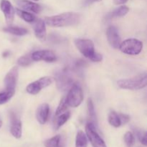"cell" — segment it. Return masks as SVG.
<instances>
[{
    "label": "cell",
    "instance_id": "4dcf8cb0",
    "mask_svg": "<svg viewBox=\"0 0 147 147\" xmlns=\"http://www.w3.org/2000/svg\"><path fill=\"white\" fill-rule=\"evenodd\" d=\"M129 0H113V2H114L115 4H123L125 3H126Z\"/></svg>",
    "mask_w": 147,
    "mask_h": 147
},
{
    "label": "cell",
    "instance_id": "44dd1931",
    "mask_svg": "<svg viewBox=\"0 0 147 147\" xmlns=\"http://www.w3.org/2000/svg\"><path fill=\"white\" fill-rule=\"evenodd\" d=\"M15 12L17 13V14L20 18H22L23 20H24V21L28 23H33L34 20H36V17L30 11H24V10L20 9L19 8H16Z\"/></svg>",
    "mask_w": 147,
    "mask_h": 147
},
{
    "label": "cell",
    "instance_id": "5b68a950",
    "mask_svg": "<svg viewBox=\"0 0 147 147\" xmlns=\"http://www.w3.org/2000/svg\"><path fill=\"white\" fill-rule=\"evenodd\" d=\"M65 100L68 107L76 108L81 104L83 100V91L78 83H73L70 87Z\"/></svg>",
    "mask_w": 147,
    "mask_h": 147
},
{
    "label": "cell",
    "instance_id": "4316f807",
    "mask_svg": "<svg viewBox=\"0 0 147 147\" xmlns=\"http://www.w3.org/2000/svg\"><path fill=\"white\" fill-rule=\"evenodd\" d=\"M67 108H68V106H67V103H66L65 97L63 98L57 108V110H56L55 111V116H59V115L62 114V113L67 111Z\"/></svg>",
    "mask_w": 147,
    "mask_h": 147
},
{
    "label": "cell",
    "instance_id": "d6986e66",
    "mask_svg": "<svg viewBox=\"0 0 147 147\" xmlns=\"http://www.w3.org/2000/svg\"><path fill=\"white\" fill-rule=\"evenodd\" d=\"M70 117V112L65 111V113L55 116L54 121V129L55 130H58L61 126H63L67 121L69 120Z\"/></svg>",
    "mask_w": 147,
    "mask_h": 147
},
{
    "label": "cell",
    "instance_id": "484cf974",
    "mask_svg": "<svg viewBox=\"0 0 147 147\" xmlns=\"http://www.w3.org/2000/svg\"><path fill=\"white\" fill-rule=\"evenodd\" d=\"M32 61L33 60L32 59L31 54H28L20 57L17 60V64L20 66H22V67H26V66H28L29 65L31 64Z\"/></svg>",
    "mask_w": 147,
    "mask_h": 147
},
{
    "label": "cell",
    "instance_id": "ac0fdd59",
    "mask_svg": "<svg viewBox=\"0 0 147 147\" xmlns=\"http://www.w3.org/2000/svg\"><path fill=\"white\" fill-rule=\"evenodd\" d=\"M3 31L9 34H13L17 36H24L28 34V30L24 27H20L18 26L9 25L3 28Z\"/></svg>",
    "mask_w": 147,
    "mask_h": 147
},
{
    "label": "cell",
    "instance_id": "f546056e",
    "mask_svg": "<svg viewBox=\"0 0 147 147\" xmlns=\"http://www.w3.org/2000/svg\"><path fill=\"white\" fill-rule=\"evenodd\" d=\"M120 116H121V119L122 124L123 125L126 124V123H127L128 122L130 121V117H129V115L120 113Z\"/></svg>",
    "mask_w": 147,
    "mask_h": 147
},
{
    "label": "cell",
    "instance_id": "ffe728a7",
    "mask_svg": "<svg viewBox=\"0 0 147 147\" xmlns=\"http://www.w3.org/2000/svg\"><path fill=\"white\" fill-rule=\"evenodd\" d=\"M108 121H109L110 125L115 128H119L123 125L121 119L120 113H117L114 111H111L109 113V116H108Z\"/></svg>",
    "mask_w": 147,
    "mask_h": 147
},
{
    "label": "cell",
    "instance_id": "1f68e13d",
    "mask_svg": "<svg viewBox=\"0 0 147 147\" xmlns=\"http://www.w3.org/2000/svg\"><path fill=\"white\" fill-rule=\"evenodd\" d=\"M9 55H10V52L8 51V50H7V51H4L2 54L3 57H7Z\"/></svg>",
    "mask_w": 147,
    "mask_h": 147
},
{
    "label": "cell",
    "instance_id": "7a4b0ae2",
    "mask_svg": "<svg viewBox=\"0 0 147 147\" xmlns=\"http://www.w3.org/2000/svg\"><path fill=\"white\" fill-rule=\"evenodd\" d=\"M75 45L85 57L93 62L98 63L103 60V56L95 50L94 43L88 39H76Z\"/></svg>",
    "mask_w": 147,
    "mask_h": 147
},
{
    "label": "cell",
    "instance_id": "e575fe53",
    "mask_svg": "<svg viewBox=\"0 0 147 147\" xmlns=\"http://www.w3.org/2000/svg\"><path fill=\"white\" fill-rule=\"evenodd\" d=\"M32 1H39V0H32Z\"/></svg>",
    "mask_w": 147,
    "mask_h": 147
},
{
    "label": "cell",
    "instance_id": "9c48e42d",
    "mask_svg": "<svg viewBox=\"0 0 147 147\" xmlns=\"http://www.w3.org/2000/svg\"><path fill=\"white\" fill-rule=\"evenodd\" d=\"M19 76V68L17 66L13 67L6 75L4 79L5 90L15 91L16 85L17 83Z\"/></svg>",
    "mask_w": 147,
    "mask_h": 147
},
{
    "label": "cell",
    "instance_id": "277c9868",
    "mask_svg": "<svg viewBox=\"0 0 147 147\" xmlns=\"http://www.w3.org/2000/svg\"><path fill=\"white\" fill-rule=\"evenodd\" d=\"M143 47L144 45L142 41L136 38H129L121 42L119 49L124 54L137 55L142 53Z\"/></svg>",
    "mask_w": 147,
    "mask_h": 147
},
{
    "label": "cell",
    "instance_id": "e0dca14e",
    "mask_svg": "<svg viewBox=\"0 0 147 147\" xmlns=\"http://www.w3.org/2000/svg\"><path fill=\"white\" fill-rule=\"evenodd\" d=\"M129 11V9L127 6L122 5L118 8L115 9L113 11L109 12L106 16V18L107 20H111L113 18H119V17H124L125 15L128 14Z\"/></svg>",
    "mask_w": 147,
    "mask_h": 147
},
{
    "label": "cell",
    "instance_id": "f1b7e54d",
    "mask_svg": "<svg viewBox=\"0 0 147 147\" xmlns=\"http://www.w3.org/2000/svg\"><path fill=\"white\" fill-rule=\"evenodd\" d=\"M124 142L128 147H131L135 143V138L133 134L127 131L124 135Z\"/></svg>",
    "mask_w": 147,
    "mask_h": 147
},
{
    "label": "cell",
    "instance_id": "2e32d148",
    "mask_svg": "<svg viewBox=\"0 0 147 147\" xmlns=\"http://www.w3.org/2000/svg\"><path fill=\"white\" fill-rule=\"evenodd\" d=\"M50 114V106L47 103H42L38 106L36 111V119L40 124H45L47 121Z\"/></svg>",
    "mask_w": 147,
    "mask_h": 147
},
{
    "label": "cell",
    "instance_id": "ba28073f",
    "mask_svg": "<svg viewBox=\"0 0 147 147\" xmlns=\"http://www.w3.org/2000/svg\"><path fill=\"white\" fill-rule=\"evenodd\" d=\"M86 134L93 147H107L105 142L96 131V126L91 122H88L86 124Z\"/></svg>",
    "mask_w": 147,
    "mask_h": 147
},
{
    "label": "cell",
    "instance_id": "4fadbf2b",
    "mask_svg": "<svg viewBox=\"0 0 147 147\" xmlns=\"http://www.w3.org/2000/svg\"><path fill=\"white\" fill-rule=\"evenodd\" d=\"M106 37L109 45L114 49H119L121 42L117 28L114 26H109L106 30Z\"/></svg>",
    "mask_w": 147,
    "mask_h": 147
},
{
    "label": "cell",
    "instance_id": "3957f363",
    "mask_svg": "<svg viewBox=\"0 0 147 147\" xmlns=\"http://www.w3.org/2000/svg\"><path fill=\"white\" fill-rule=\"evenodd\" d=\"M120 88L130 90H137L144 88L147 85V76L146 73L134 76L131 78L121 79L117 81Z\"/></svg>",
    "mask_w": 147,
    "mask_h": 147
},
{
    "label": "cell",
    "instance_id": "d4e9b609",
    "mask_svg": "<svg viewBox=\"0 0 147 147\" xmlns=\"http://www.w3.org/2000/svg\"><path fill=\"white\" fill-rule=\"evenodd\" d=\"M15 93V91L5 90L0 93V105L5 104L9 101Z\"/></svg>",
    "mask_w": 147,
    "mask_h": 147
},
{
    "label": "cell",
    "instance_id": "7402d4cb",
    "mask_svg": "<svg viewBox=\"0 0 147 147\" xmlns=\"http://www.w3.org/2000/svg\"><path fill=\"white\" fill-rule=\"evenodd\" d=\"M87 107H88V113L89 119H90V121L93 123L95 126H97L98 122L97 119H96V111H95L94 105H93V100L91 98H89L88 100L87 103Z\"/></svg>",
    "mask_w": 147,
    "mask_h": 147
},
{
    "label": "cell",
    "instance_id": "cb8c5ba5",
    "mask_svg": "<svg viewBox=\"0 0 147 147\" xmlns=\"http://www.w3.org/2000/svg\"><path fill=\"white\" fill-rule=\"evenodd\" d=\"M45 147H61V136L56 135L44 142Z\"/></svg>",
    "mask_w": 147,
    "mask_h": 147
},
{
    "label": "cell",
    "instance_id": "d6a6232c",
    "mask_svg": "<svg viewBox=\"0 0 147 147\" xmlns=\"http://www.w3.org/2000/svg\"><path fill=\"white\" fill-rule=\"evenodd\" d=\"M101 0H92V2H93V1H100Z\"/></svg>",
    "mask_w": 147,
    "mask_h": 147
},
{
    "label": "cell",
    "instance_id": "83f0119b",
    "mask_svg": "<svg viewBox=\"0 0 147 147\" xmlns=\"http://www.w3.org/2000/svg\"><path fill=\"white\" fill-rule=\"evenodd\" d=\"M134 132L136 133L139 142L144 146H146L147 144V138H146V132L145 131L141 130V129H134Z\"/></svg>",
    "mask_w": 147,
    "mask_h": 147
},
{
    "label": "cell",
    "instance_id": "836d02e7",
    "mask_svg": "<svg viewBox=\"0 0 147 147\" xmlns=\"http://www.w3.org/2000/svg\"><path fill=\"white\" fill-rule=\"evenodd\" d=\"M1 125H2V122H1V121H0V128L1 127Z\"/></svg>",
    "mask_w": 147,
    "mask_h": 147
},
{
    "label": "cell",
    "instance_id": "5bb4252c",
    "mask_svg": "<svg viewBox=\"0 0 147 147\" xmlns=\"http://www.w3.org/2000/svg\"><path fill=\"white\" fill-rule=\"evenodd\" d=\"M32 24L33 30L36 37L42 42L45 41L47 39V29L44 20L36 18Z\"/></svg>",
    "mask_w": 147,
    "mask_h": 147
},
{
    "label": "cell",
    "instance_id": "603a6c76",
    "mask_svg": "<svg viewBox=\"0 0 147 147\" xmlns=\"http://www.w3.org/2000/svg\"><path fill=\"white\" fill-rule=\"evenodd\" d=\"M88 138L83 131H78L76 138V147H87Z\"/></svg>",
    "mask_w": 147,
    "mask_h": 147
},
{
    "label": "cell",
    "instance_id": "6da1fadb",
    "mask_svg": "<svg viewBox=\"0 0 147 147\" xmlns=\"http://www.w3.org/2000/svg\"><path fill=\"white\" fill-rule=\"evenodd\" d=\"M81 20V15L78 12H63L57 15L45 17L46 24L54 27H65L77 25Z\"/></svg>",
    "mask_w": 147,
    "mask_h": 147
},
{
    "label": "cell",
    "instance_id": "52a82bcc",
    "mask_svg": "<svg viewBox=\"0 0 147 147\" xmlns=\"http://www.w3.org/2000/svg\"><path fill=\"white\" fill-rule=\"evenodd\" d=\"M55 79L51 76H45L38 80L30 83L26 88V90L31 95H36L40 93L43 88L50 86L54 82Z\"/></svg>",
    "mask_w": 147,
    "mask_h": 147
},
{
    "label": "cell",
    "instance_id": "30bf717a",
    "mask_svg": "<svg viewBox=\"0 0 147 147\" xmlns=\"http://www.w3.org/2000/svg\"><path fill=\"white\" fill-rule=\"evenodd\" d=\"M33 61H45L47 63H53L57 60V55L52 50H37L31 54Z\"/></svg>",
    "mask_w": 147,
    "mask_h": 147
},
{
    "label": "cell",
    "instance_id": "8992f818",
    "mask_svg": "<svg viewBox=\"0 0 147 147\" xmlns=\"http://www.w3.org/2000/svg\"><path fill=\"white\" fill-rule=\"evenodd\" d=\"M54 79L56 81L57 88L60 91H65L68 90L74 83L73 78L70 74V71L67 68L56 73Z\"/></svg>",
    "mask_w": 147,
    "mask_h": 147
},
{
    "label": "cell",
    "instance_id": "8fae6325",
    "mask_svg": "<svg viewBox=\"0 0 147 147\" xmlns=\"http://www.w3.org/2000/svg\"><path fill=\"white\" fill-rule=\"evenodd\" d=\"M0 9L4 14L5 20L8 24L13 22L15 15V9L9 0H1L0 1Z\"/></svg>",
    "mask_w": 147,
    "mask_h": 147
},
{
    "label": "cell",
    "instance_id": "7c38bea8",
    "mask_svg": "<svg viewBox=\"0 0 147 147\" xmlns=\"http://www.w3.org/2000/svg\"><path fill=\"white\" fill-rule=\"evenodd\" d=\"M10 132L16 139H20L22 134V123L17 115L13 112L10 113Z\"/></svg>",
    "mask_w": 147,
    "mask_h": 147
},
{
    "label": "cell",
    "instance_id": "9a60e30c",
    "mask_svg": "<svg viewBox=\"0 0 147 147\" xmlns=\"http://www.w3.org/2000/svg\"><path fill=\"white\" fill-rule=\"evenodd\" d=\"M14 2L20 7L19 9L24 11L38 14L42 10V7L40 4L29 0H14Z\"/></svg>",
    "mask_w": 147,
    "mask_h": 147
}]
</instances>
